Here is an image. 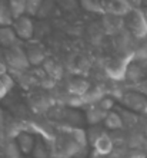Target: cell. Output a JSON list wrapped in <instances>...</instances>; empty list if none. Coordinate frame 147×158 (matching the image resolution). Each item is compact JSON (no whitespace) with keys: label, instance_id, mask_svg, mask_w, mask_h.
<instances>
[{"label":"cell","instance_id":"5b68a950","mask_svg":"<svg viewBox=\"0 0 147 158\" xmlns=\"http://www.w3.org/2000/svg\"><path fill=\"white\" fill-rule=\"evenodd\" d=\"M106 10L113 16L117 17H126L129 13L133 10L131 4L124 0H116V2H110L106 4Z\"/></svg>","mask_w":147,"mask_h":158},{"label":"cell","instance_id":"277c9868","mask_svg":"<svg viewBox=\"0 0 147 158\" xmlns=\"http://www.w3.org/2000/svg\"><path fill=\"white\" fill-rule=\"evenodd\" d=\"M12 27L14 29V32H16L17 38L23 39V40H29V39L33 38L34 27H33V22L29 16H23V17L16 19Z\"/></svg>","mask_w":147,"mask_h":158},{"label":"cell","instance_id":"5bb4252c","mask_svg":"<svg viewBox=\"0 0 147 158\" xmlns=\"http://www.w3.org/2000/svg\"><path fill=\"white\" fill-rule=\"evenodd\" d=\"M104 125L109 129H120L123 127V119L122 117L116 112H109L107 118L104 119Z\"/></svg>","mask_w":147,"mask_h":158},{"label":"cell","instance_id":"8992f818","mask_svg":"<svg viewBox=\"0 0 147 158\" xmlns=\"http://www.w3.org/2000/svg\"><path fill=\"white\" fill-rule=\"evenodd\" d=\"M17 35L13 27H0V45L12 49L16 46Z\"/></svg>","mask_w":147,"mask_h":158},{"label":"cell","instance_id":"ac0fdd59","mask_svg":"<svg viewBox=\"0 0 147 158\" xmlns=\"http://www.w3.org/2000/svg\"><path fill=\"white\" fill-rule=\"evenodd\" d=\"M82 6L86 9L87 12H96V13L106 12L103 9V3H99V2H82Z\"/></svg>","mask_w":147,"mask_h":158},{"label":"cell","instance_id":"52a82bcc","mask_svg":"<svg viewBox=\"0 0 147 158\" xmlns=\"http://www.w3.org/2000/svg\"><path fill=\"white\" fill-rule=\"evenodd\" d=\"M14 23L9 2H0V27H12Z\"/></svg>","mask_w":147,"mask_h":158},{"label":"cell","instance_id":"603a6c76","mask_svg":"<svg viewBox=\"0 0 147 158\" xmlns=\"http://www.w3.org/2000/svg\"><path fill=\"white\" fill-rule=\"evenodd\" d=\"M9 72H7V65L3 62V60H0V76H3V75H7Z\"/></svg>","mask_w":147,"mask_h":158},{"label":"cell","instance_id":"6da1fadb","mask_svg":"<svg viewBox=\"0 0 147 158\" xmlns=\"http://www.w3.org/2000/svg\"><path fill=\"white\" fill-rule=\"evenodd\" d=\"M127 27L131 35L136 38L146 39L147 38V23L144 20V16L141 13V7H134L129 15L126 16Z\"/></svg>","mask_w":147,"mask_h":158},{"label":"cell","instance_id":"3957f363","mask_svg":"<svg viewBox=\"0 0 147 158\" xmlns=\"http://www.w3.org/2000/svg\"><path fill=\"white\" fill-rule=\"evenodd\" d=\"M133 56H134V55H133ZM133 56H129V58H118V59H116V60H111L106 68L107 75L113 79H117V81L124 79L127 75V69L130 66V60Z\"/></svg>","mask_w":147,"mask_h":158},{"label":"cell","instance_id":"7c38bea8","mask_svg":"<svg viewBox=\"0 0 147 158\" xmlns=\"http://www.w3.org/2000/svg\"><path fill=\"white\" fill-rule=\"evenodd\" d=\"M107 115H109V112H106L104 109H102L100 106H97V108L90 109L89 112H87V119H89L90 124H99L100 121L106 119Z\"/></svg>","mask_w":147,"mask_h":158},{"label":"cell","instance_id":"9a60e30c","mask_svg":"<svg viewBox=\"0 0 147 158\" xmlns=\"http://www.w3.org/2000/svg\"><path fill=\"white\" fill-rule=\"evenodd\" d=\"M13 85H14V81H13V78L9 73L0 76V98L6 96V94L12 89Z\"/></svg>","mask_w":147,"mask_h":158},{"label":"cell","instance_id":"9c48e42d","mask_svg":"<svg viewBox=\"0 0 147 158\" xmlns=\"http://www.w3.org/2000/svg\"><path fill=\"white\" fill-rule=\"evenodd\" d=\"M94 150L100 155L110 154L111 150H113V141H111V138L107 134H103L102 137L94 142Z\"/></svg>","mask_w":147,"mask_h":158},{"label":"cell","instance_id":"7402d4cb","mask_svg":"<svg viewBox=\"0 0 147 158\" xmlns=\"http://www.w3.org/2000/svg\"><path fill=\"white\" fill-rule=\"evenodd\" d=\"M127 158H147V152H143L140 150H134L127 155Z\"/></svg>","mask_w":147,"mask_h":158},{"label":"cell","instance_id":"7a4b0ae2","mask_svg":"<svg viewBox=\"0 0 147 158\" xmlns=\"http://www.w3.org/2000/svg\"><path fill=\"white\" fill-rule=\"evenodd\" d=\"M6 58H7L9 65L12 68H14V69H17V71H25L30 63L29 58H27V53L21 49L20 46H17V45L14 46V48L7 50Z\"/></svg>","mask_w":147,"mask_h":158},{"label":"cell","instance_id":"2e32d148","mask_svg":"<svg viewBox=\"0 0 147 158\" xmlns=\"http://www.w3.org/2000/svg\"><path fill=\"white\" fill-rule=\"evenodd\" d=\"M41 2L39 0H26V16H34L39 13Z\"/></svg>","mask_w":147,"mask_h":158},{"label":"cell","instance_id":"ffe728a7","mask_svg":"<svg viewBox=\"0 0 147 158\" xmlns=\"http://www.w3.org/2000/svg\"><path fill=\"white\" fill-rule=\"evenodd\" d=\"M140 75H141V72H140L139 68L134 66V65H130V66H129V69H127L126 78H129L130 81H137V79L140 78Z\"/></svg>","mask_w":147,"mask_h":158},{"label":"cell","instance_id":"44dd1931","mask_svg":"<svg viewBox=\"0 0 147 158\" xmlns=\"http://www.w3.org/2000/svg\"><path fill=\"white\" fill-rule=\"evenodd\" d=\"M99 106H100L102 109H104L106 112H109V109L113 108V101H111L110 98H103V99L100 101Z\"/></svg>","mask_w":147,"mask_h":158},{"label":"cell","instance_id":"8fae6325","mask_svg":"<svg viewBox=\"0 0 147 158\" xmlns=\"http://www.w3.org/2000/svg\"><path fill=\"white\" fill-rule=\"evenodd\" d=\"M69 92L73 96H84L89 92V83L86 81H82V79H76L70 83Z\"/></svg>","mask_w":147,"mask_h":158},{"label":"cell","instance_id":"e0dca14e","mask_svg":"<svg viewBox=\"0 0 147 158\" xmlns=\"http://www.w3.org/2000/svg\"><path fill=\"white\" fill-rule=\"evenodd\" d=\"M27 58H29V62L33 63V65H37V63H40L43 60V53H41V50H39L37 48H33V49H29L27 50Z\"/></svg>","mask_w":147,"mask_h":158},{"label":"cell","instance_id":"cb8c5ba5","mask_svg":"<svg viewBox=\"0 0 147 158\" xmlns=\"http://www.w3.org/2000/svg\"><path fill=\"white\" fill-rule=\"evenodd\" d=\"M141 13H143L144 20H146V23H147V7H146V6H143V7H141Z\"/></svg>","mask_w":147,"mask_h":158},{"label":"cell","instance_id":"30bf717a","mask_svg":"<svg viewBox=\"0 0 147 158\" xmlns=\"http://www.w3.org/2000/svg\"><path fill=\"white\" fill-rule=\"evenodd\" d=\"M124 102L127 106H131L133 109H139V111H146L147 108V101L139 94H129Z\"/></svg>","mask_w":147,"mask_h":158},{"label":"cell","instance_id":"ba28073f","mask_svg":"<svg viewBox=\"0 0 147 158\" xmlns=\"http://www.w3.org/2000/svg\"><path fill=\"white\" fill-rule=\"evenodd\" d=\"M17 144H19V148H20L21 152L29 154V152H33V150H34L36 141H34V137L30 135V134L20 132L17 135Z\"/></svg>","mask_w":147,"mask_h":158},{"label":"cell","instance_id":"4fadbf2b","mask_svg":"<svg viewBox=\"0 0 147 158\" xmlns=\"http://www.w3.org/2000/svg\"><path fill=\"white\" fill-rule=\"evenodd\" d=\"M9 3H10V9H12L14 20L19 17L26 16V0H13Z\"/></svg>","mask_w":147,"mask_h":158},{"label":"cell","instance_id":"d6986e66","mask_svg":"<svg viewBox=\"0 0 147 158\" xmlns=\"http://www.w3.org/2000/svg\"><path fill=\"white\" fill-rule=\"evenodd\" d=\"M33 155L34 158H47V150H46L44 144L41 141L37 139L36 145H34V150H33Z\"/></svg>","mask_w":147,"mask_h":158}]
</instances>
